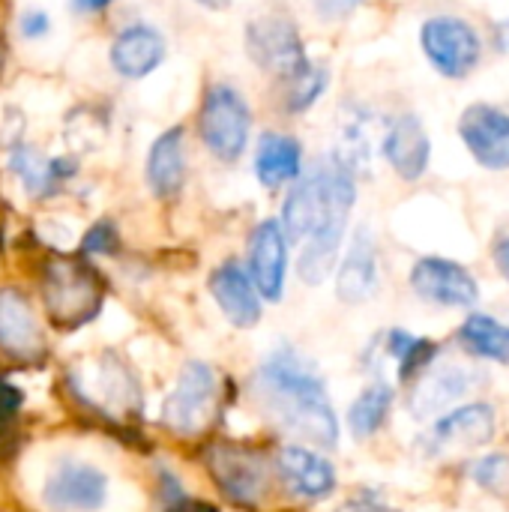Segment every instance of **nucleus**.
Segmentation results:
<instances>
[{"instance_id": "11", "label": "nucleus", "mask_w": 509, "mask_h": 512, "mask_svg": "<svg viewBox=\"0 0 509 512\" xmlns=\"http://www.w3.org/2000/svg\"><path fill=\"white\" fill-rule=\"evenodd\" d=\"M207 468H210L213 480L219 483V489L237 504L252 507L267 492V462L261 453H255L249 447L219 444L210 450Z\"/></svg>"}, {"instance_id": "14", "label": "nucleus", "mask_w": 509, "mask_h": 512, "mask_svg": "<svg viewBox=\"0 0 509 512\" xmlns=\"http://www.w3.org/2000/svg\"><path fill=\"white\" fill-rule=\"evenodd\" d=\"M189 177V159H186V129L168 126L159 132L147 150L144 159V183L153 198L171 201L183 192Z\"/></svg>"}, {"instance_id": "30", "label": "nucleus", "mask_w": 509, "mask_h": 512, "mask_svg": "<svg viewBox=\"0 0 509 512\" xmlns=\"http://www.w3.org/2000/svg\"><path fill=\"white\" fill-rule=\"evenodd\" d=\"M18 33H21V39H27V42H36V39H45L48 33H51V15L45 12V9H24L21 15H18Z\"/></svg>"}, {"instance_id": "9", "label": "nucleus", "mask_w": 509, "mask_h": 512, "mask_svg": "<svg viewBox=\"0 0 509 512\" xmlns=\"http://www.w3.org/2000/svg\"><path fill=\"white\" fill-rule=\"evenodd\" d=\"M165 57H168V39L150 21L123 24L108 45V63L114 75H120L123 81L150 78L165 63Z\"/></svg>"}, {"instance_id": "34", "label": "nucleus", "mask_w": 509, "mask_h": 512, "mask_svg": "<svg viewBox=\"0 0 509 512\" xmlns=\"http://www.w3.org/2000/svg\"><path fill=\"white\" fill-rule=\"evenodd\" d=\"M114 0H69V6L78 12V15H102Z\"/></svg>"}, {"instance_id": "5", "label": "nucleus", "mask_w": 509, "mask_h": 512, "mask_svg": "<svg viewBox=\"0 0 509 512\" xmlns=\"http://www.w3.org/2000/svg\"><path fill=\"white\" fill-rule=\"evenodd\" d=\"M420 51L441 78L462 81L483 60V36L462 15H429L420 24Z\"/></svg>"}, {"instance_id": "28", "label": "nucleus", "mask_w": 509, "mask_h": 512, "mask_svg": "<svg viewBox=\"0 0 509 512\" xmlns=\"http://www.w3.org/2000/svg\"><path fill=\"white\" fill-rule=\"evenodd\" d=\"M468 477L477 486L489 489V492H509V456L492 453V456H483V459L471 462Z\"/></svg>"}, {"instance_id": "35", "label": "nucleus", "mask_w": 509, "mask_h": 512, "mask_svg": "<svg viewBox=\"0 0 509 512\" xmlns=\"http://www.w3.org/2000/svg\"><path fill=\"white\" fill-rule=\"evenodd\" d=\"M495 258H498V267L504 270V276L509 279V237L498 243V249H495Z\"/></svg>"}, {"instance_id": "26", "label": "nucleus", "mask_w": 509, "mask_h": 512, "mask_svg": "<svg viewBox=\"0 0 509 512\" xmlns=\"http://www.w3.org/2000/svg\"><path fill=\"white\" fill-rule=\"evenodd\" d=\"M393 408V387L378 381L372 387H366L354 405L348 408V429L354 438H372L384 423H387V414Z\"/></svg>"}, {"instance_id": "12", "label": "nucleus", "mask_w": 509, "mask_h": 512, "mask_svg": "<svg viewBox=\"0 0 509 512\" xmlns=\"http://www.w3.org/2000/svg\"><path fill=\"white\" fill-rule=\"evenodd\" d=\"M381 156L402 180H420L432 162V138L426 132V123L411 111L390 117L381 135Z\"/></svg>"}, {"instance_id": "17", "label": "nucleus", "mask_w": 509, "mask_h": 512, "mask_svg": "<svg viewBox=\"0 0 509 512\" xmlns=\"http://www.w3.org/2000/svg\"><path fill=\"white\" fill-rule=\"evenodd\" d=\"M336 297L348 306L366 303L378 288V240L375 234L360 225L345 249L342 264H336Z\"/></svg>"}, {"instance_id": "24", "label": "nucleus", "mask_w": 509, "mask_h": 512, "mask_svg": "<svg viewBox=\"0 0 509 512\" xmlns=\"http://www.w3.org/2000/svg\"><path fill=\"white\" fill-rule=\"evenodd\" d=\"M279 87H282V108H285V114L303 117L330 90V66L318 63V60H309V66H303L291 78L279 81Z\"/></svg>"}, {"instance_id": "21", "label": "nucleus", "mask_w": 509, "mask_h": 512, "mask_svg": "<svg viewBox=\"0 0 509 512\" xmlns=\"http://www.w3.org/2000/svg\"><path fill=\"white\" fill-rule=\"evenodd\" d=\"M498 429V414L486 402H471L465 408L447 411L444 417L435 420L429 441L444 450V447H483L495 438Z\"/></svg>"}, {"instance_id": "27", "label": "nucleus", "mask_w": 509, "mask_h": 512, "mask_svg": "<svg viewBox=\"0 0 509 512\" xmlns=\"http://www.w3.org/2000/svg\"><path fill=\"white\" fill-rule=\"evenodd\" d=\"M387 354L399 363V378L408 381L411 375L432 366V360L438 354V345L432 339L411 336L408 330H390L387 333Z\"/></svg>"}, {"instance_id": "25", "label": "nucleus", "mask_w": 509, "mask_h": 512, "mask_svg": "<svg viewBox=\"0 0 509 512\" xmlns=\"http://www.w3.org/2000/svg\"><path fill=\"white\" fill-rule=\"evenodd\" d=\"M459 339L471 354L489 363H509V327L495 321L492 315L471 312L468 321L459 327Z\"/></svg>"}, {"instance_id": "36", "label": "nucleus", "mask_w": 509, "mask_h": 512, "mask_svg": "<svg viewBox=\"0 0 509 512\" xmlns=\"http://www.w3.org/2000/svg\"><path fill=\"white\" fill-rule=\"evenodd\" d=\"M195 3H201V6L210 9V12H219V9H228L234 0H195Z\"/></svg>"}, {"instance_id": "18", "label": "nucleus", "mask_w": 509, "mask_h": 512, "mask_svg": "<svg viewBox=\"0 0 509 512\" xmlns=\"http://www.w3.org/2000/svg\"><path fill=\"white\" fill-rule=\"evenodd\" d=\"M480 384H483V375L474 372V369H465V366H438V369H429L420 378L417 390L408 399V408H411V414L417 420L435 417V414L447 411L450 405H456L462 396H468Z\"/></svg>"}, {"instance_id": "13", "label": "nucleus", "mask_w": 509, "mask_h": 512, "mask_svg": "<svg viewBox=\"0 0 509 512\" xmlns=\"http://www.w3.org/2000/svg\"><path fill=\"white\" fill-rule=\"evenodd\" d=\"M249 279L264 300H282L288 279V237L279 219H264L255 225L249 237Z\"/></svg>"}, {"instance_id": "8", "label": "nucleus", "mask_w": 509, "mask_h": 512, "mask_svg": "<svg viewBox=\"0 0 509 512\" xmlns=\"http://www.w3.org/2000/svg\"><path fill=\"white\" fill-rule=\"evenodd\" d=\"M459 138L486 171H509V111L492 102H471L459 117Z\"/></svg>"}, {"instance_id": "2", "label": "nucleus", "mask_w": 509, "mask_h": 512, "mask_svg": "<svg viewBox=\"0 0 509 512\" xmlns=\"http://www.w3.org/2000/svg\"><path fill=\"white\" fill-rule=\"evenodd\" d=\"M357 204V177L333 156L321 159L309 174H300L285 195L279 225L288 243H303L327 228H348Z\"/></svg>"}, {"instance_id": "33", "label": "nucleus", "mask_w": 509, "mask_h": 512, "mask_svg": "<svg viewBox=\"0 0 509 512\" xmlns=\"http://www.w3.org/2000/svg\"><path fill=\"white\" fill-rule=\"evenodd\" d=\"M489 36H492L495 51H498V54H507L509 57V18H498V21H492Z\"/></svg>"}, {"instance_id": "32", "label": "nucleus", "mask_w": 509, "mask_h": 512, "mask_svg": "<svg viewBox=\"0 0 509 512\" xmlns=\"http://www.w3.org/2000/svg\"><path fill=\"white\" fill-rule=\"evenodd\" d=\"M336 512H399L393 510L381 495H375V492H360V495H354V498H348L342 507Z\"/></svg>"}, {"instance_id": "10", "label": "nucleus", "mask_w": 509, "mask_h": 512, "mask_svg": "<svg viewBox=\"0 0 509 512\" xmlns=\"http://www.w3.org/2000/svg\"><path fill=\"white\" fill-rule=\"evenodd\" d=\"M411 288L420 300L444 309H471L480 300L477 279L456 261L426 255L411 270Z\"/></svg>"}, {"instance_id": "19", "label": "nucleus", "mask_w": 509, "mask_h": 512, "mask_svg": "<svg viewBox=\"0 0 509 512\" xmlns=\"http://www.w3.org/2000/svg\"><path fill=\"white\" fill-rule=\"evenodd\" d=\"M210 294L234 327L249 330L261 321V294L252 285L249 270H243V264L237 261L219 264L210 276Z\"/></svg>"}, {"instance_id": "37", "label": "nucleus", "mask_w": 509, "mask_h": 512, "mask_svg": "<svg viewBox=\"0 0 509 512\" xmlns=\"http://www.w3.org/2000/svg\"><path fill=\"white\" fill-rule=\"evenodd\" d=\"M0 66H3V45H0Z\"/></svg>"}, {"instance_id": "7", "label": "nucleus", "mask_w": 509, "mask_h": 512, "mask_svg": "<svg viewBox=\"0 0 509 512\" xmlns=\"http://www.w3.org/2000/svg\"><path fill=\"white\" fill-rule=\"evenodd\" d=\"M216 396H219L216 372L201 360H189L180 369V378L165 399V411H162L165 426L177 435L201 432L213 417Z\"/></svg>"}, {"instance_id": "3", "label": "nucleus", "mask_w": 509, "mask_h": 512, "mask_svg": "<svg viewBox=\"0 0 509 512\" xmlns=\"http://www.w3.org/2000/svg\"><path fill=\"white\" fill-rule=\"evenodd\" d=\"M195 132L201 147L222 165H234L249 150L252 138V105L228 81H213L198 105Z\"/></svg>"}, {"instance_id": "16", "label": "nucleus", "mask_w": 509, "mask_h": 512, "mask_svg": "<svg viewBox=\"0 0 509 512\" xmlns=\"http://www.w3.org/2000/svg\"><path fill=\"white\" fill-rule=\"evenodd\" d=\"M6 168L24 186V192L33 198L51 195L63 180L78 174V162L72 156H45L39 147H33L27 141H15L9 147Z\"/></svg>"}, {"instance_id": "6", "label": "nucleus", "mask_w": 509, "mask_h": 512, "mask_svg": "<svg viewBox=\"0 0 509 512\" xmlns=\"http://www.w3.org/2000/svg\"><path fill=\"white\" fill-rule=\"evenodd\" d=\"M108 495V474L81 459L54 462L42 486V504L51 512H99L105 510Z\"/></svg>"}, {"instance_id": "1", "label": "nucleus", "mask_w": 509, "mask_h": 512, "mask_svg": "<svg viewBox=\"0 0 509 512\" xmlns=\"http://www.w3.org/2000/svg\"><path fill=\"white\" fill-rule=\"evenodd\" d=\"M261 408L291 435L333 450L339 444V420L327 396V384L315 363L291 345H276L252 378Z\"/></svg>"}, {"instance_id": "29", "label": "nucleus", "mask_w": 509, "mask_h": 512, "mask_svg": "<svg viewBox=\"0 0 509 512\" xmlns=\"http://www.w3.org/2000/svg\"><path fill=\"white\" fill-rule=\"evenodd\" d=\"M366 0H309L312 12L324 21V24H339L345 18H351Z\"/></svg>"}, {"instance_id": "31", "label": "nucleus", "mask_w": 509, "mask_h": 512, "mask_svg": "<svg viewBox=\"0 0 509 512\" xmlns=\"http://www.w3.org/2000/svg\"><path fill=\"white\" fill-rule=\"evenodd\" d=\"M81 249L90 252V255H108V252H114V249H117V231H114V225H111V222L93 225V228L84 234Z\"/></svg>"}, {"instance_id": "4", "label": "nucleus", "mask_w": 509, "mask_h": 512, "mask_svg": "<svg viewBox=\"0 0 509 512\" xmlns=\"http://www.w3.org/2000/svg\"><path fill=\"white\" fill-rule=\"evenodd\" d=\"M243 48H246L249 60L261 72L273 75L276 81L291 78L294 72H300L312 60L297 21L288 12H279V9H267V12L252 15L246 21Z\"/></svg>"}, {"instance_id": "20", "label": "nucleus", "mask_w": 509, "mask_h": 512, "mask_svg": "<svg viewBox=\"0 0 509 512\" xmlns=\"http://www.w3.org/2000/svg\"><path fill=\"white\" fill-rule=\"evenodd\" d=\"M252 171L264 189H282L288 183H297L303 174L300 138H294L288 132H276V129L264 132L258 138V147H255Z\"/></svg>"}, {"instance_id": "22", "label": "nucleus", "mask_w": 509, "mask_h": 512, "mask_svg": "<svg viewBox=\"0 0 509 512\" xmlns=\"http://www.w3.org/2000/svg\"><path fill=\"white\" fill-rule=\"evenodd\" d=\"M0 348L24 360L42 351V327L27 297L15 288H0Z\"/></svg>"}, {"instance_id": "15", "label": "nucleus", "mask_w": 509, "mask_h": 512, "mask_svg": "<svg viewBox=\"0 0 509 512\" xmlns=\"http://www.w3.org/2000/svg\"><path fill=\"white\" fill-rule=\"evenodd\" d=\"M276 471L285 489L300 501H324L336 492V468L309 447H282L276 456Z\"/></svg>"}, {"instance_id": "23", "label": "nucleus", "mask_w": 509, "mask_h": 512, "mask_svg": "<svg viewBox=\"0 0 509 512\" xmlns=\"http://www.w3.org/2000/svg\"><path fill=\"white\" fill-rule=\"evenodd\" d=\"M372 126H375V114L369 108H363V105H348V111L342 114L336 150L330 156L342 168H348L354 177L369 171V162H372Z\"/></svg>"}]
</instances>
